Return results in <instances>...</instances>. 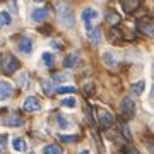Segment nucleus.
<instances>
[{"label": "nucleus", "instance_id": "6ab92c4d", "mask_svg": "<svg viewBox=\"0 0 154 154\" xmlns=\"http://www.w3.org/2000/svg\"><path fill=\"white\" fill-rule=\"evenodd\" d=\"M41 60H43V63L46 67H51L53 62H55V57H53V53H50V51H45L43 55H41Z\"/></svg>", "mask_w": 154, "mask_h": 154}, {"label": "nucleus", "instance_id": "bb28decb", "mask_svg": "<svg viewBox=\"0 0 154 154\" xmlns=\"http://www.w3.org/2000/svg\"><path fill=\"white\" fill-rule=\"evenodd\" d=\"M120 130L123 132V135H125L127 140H132V134H130V130H128V127H127V125H122Z\"/></svg>", "mask_w": 154, "mask_h": 154}, {"label": "nucleus", "instance_id": "9d476101", "mask_svg": "<svg viewBox=\"0 0 154 154\" xmlns=\"http://www.w3.org/2000/svg\"><path fill=\"white\" fill-rule=\"evenodd\" d=\"M86 28H88V38H89V41L91 43H94V45H98L99 41H101V31H99V28H91L89 24H86Z\"/></svg>", "mask_w": 154, "mask_h": 154}, {"label": "nucleus", "instance_id": "f257e3e1", "mask_svg": "<svg viewBox=\"0 0 154 154\" xmlns=\"http://www.w3.org/2000/svg\"><path fill=\"white\" fill-rule=\"evenodd\" d=\"M55 12H57V17H58V21L67 26V28H72L74 24H75V16H74V9L69 2L65 0H58L55 4Z\"/></svg>", "mask_w": 154, "mask_h": 154}, {"label": "nucleus", "instance_id": "412c9836", "mask_svg": "<svg viewBox=\"0 0 154 154\" xmlns=\"http://www.w3.org/2000/svg\"><path fill=\"white\" fill-rule=\"evenodd\" d=\"M60 103H62V106H67V108H74V106L77 105L75 98H72V96H69V98H65V99H62Z\"/></svg>", "mask_w": 154, "mask_h": 154}, {"label": "nucleus", "instance_id": "ddd939ff", "mask_svg": "<svg viewBox=\"0 0 154 154\" xmlns=\"http://www.w3.org/2000/svg\"><path fill=\"white\" fill-rule=\"evenodd\" d=\"M79 63V53H70V55L65 57V60H63V67L65 69H72V67H75Z\"/></svg>", "mask_w": 154, "mask_h": 154}, {"label": "nucleus", "instance_id": "c85d7f7f", "mask_svg": "<svg viewBox=\"0 0 154 154\" xmlns=\"http://www.w3.org/2000/svg\"><path fill=\"white\" fill-rule=\"evenodd\" d=\"M0 16H2L4 22H5V26H7V24H11V21H12V19H11V14H9V12H5V11H4V12H0Z\"/></svg>", "mask_w": 154, "mask_h": 154}, {"label": "nucleus", "instance_id": "4468645a", "mask_svg": "<svg viewBox=\"0 0 154 154\" xmlns=\"http://www.w3.org/2000/svg\"><path fill=\"white\" fill-rule=\"evenodd\" d=\"M12 147L16 149V151H19V152H26L28 151V144H26V140H22V139H14L12 140Z\"/></svg>", "mask_w": 154, "mask_h": 154}, {"label": "nucleus", "instance_id": "5701e85b", "mask_svg": "<svg viewBox=\"0 0 154 154\" xmlns=\"http://www.w3.org/2000/svg\"><path fill=\"white\" fill-rule=\"evenodd\" d=\"M75 91V88L74 86H60V88L57 89V93H60V94H65V93H74Z\"/></svg>", "mask_w": 154, "mask_h": 154}, {"label": "nucleus", "instance_id": "a878e982", "mask_svg": "<svg viewBox=\"0 0 154 154\" xmlns=\"http://www.w3.org/2000/svg\"><path fill=\"white\" fill-rule=\"evenodd\" d=\"M58 139H60V140H63V142H75L77 135H58Z\"/></svg>", "mask_w": 154, "mask_h": 154}, {"label": "nucleus", "instance_id": "20e7f679", "mask_svg": "<svg viewBox=\"0 0 154 154\" xmlns=\"http://www.w3.org/2000/svg\"><path fill=\"white\" fill-rule=\"evenodd\" d=\"M22 108L26 113H34V111H38L41 108V103H39L38 98H34V96H28V98L24 99V103H22Z\"/></svg>", "mask_w": 154, "mask_h": 154}, {"label": "nucleus", "instance_id": "4be33fe9", "mask_svg": "<svg viewBox=\"0 0 154 154\" xmlns=\"http://www.w3.org/2000/svg\"><path fill=\"white\" fill-rule=\"evenodd\" d=\"M140 29H142L147 36H154V24H142Z\"/></svg>", "mask_w": 154, "mask_h": 154}, {"label": "nucleus", "instance_id": "f8f14e48", "mask_svg": "<svg viewBox=\"0 0 154 154\" xmlns=\"http://www.w3.org/2000/svg\"><path fill=\"white\" fill-rule=\"evenodd\" d=\"M12 96V84L0 82V101H5Z\"/></svg>", "mask_w": 154, "mask_h": 154}, {"label": "nucleus", "instance_id": "0eeeda50", "mask_svg": "<svg viewBox=\"0 0 154 154\" xmlns=\"http://www.w3.org/2000/svg\"><path fill=\"white\" fill-rule=\"evenodd\" d=\"M4 123H5L7 127H21L22 123H24V120L19 116V113L12 111V113L7 116V118H4Z\"/></svg>", "mask_w": 154, "mask_h": 154}, {"label": "nucleus", "instance_id": "f03ea898", "mask_svg": "<svg viewBox=\"0 0 154 154\" xmlns=\"http://www.w3.org/2000/svg\"><path fill=\"white\" fill-rule=\"evenodd\" d=\"M120 111H122V116L125 118V120H128V118H132L134 113H135V101H134L132 98H123L120 103Z\"/></svg>", "mask_w": 154, "mask_h": 154}, {"label": "nucleus", "instance_id": "b1692460", "mask_svg": "<svg viewBox=\"0 0 154 154\" xmlns=\"http://www.w3.org/2000/svg\"><path fill=\"white\" fill-rule=\"evenodd\" d=\"M57 122H58V125L62 127V128H67V127H70V122L65 120L62 115H57Z\"/></svg>", "mask_w": 154, "mask_h": 154}, {"label": "nucleus", "instance_id": "f3484780", "mask_svg": "<svg viewBox=\"0 0 154 154\" xmlns=\"http://www.w3.org/2000/svg\"><path fill=\"white\" fill-rule=\"evenodd\" d=\"M106 22H110V24H113V26H115V24H118V22H120V16H118V14H116L115 11H108L106 12Z\"/></svg>", "mask_w": 154, "mask_h": 154}, {"label": "nucleus", "instance_id": "9b49d317", "mask_svg": "<svg viewBox=\"0 0 154 154\" xmlns=\"http://www.w3.org/2000/svg\"><path fill=\"white\" fill-rule=\"evenodd\" d=\"M140 5V0H122V7L127 14H132L134 11H137Z\"/></svg>", "mask_w": 154, "mask_h": 154}, {"label": "nucleus", "instance_id": "39448f33", "mask_svg": "<svg viewBox=\"0 0 154 154\" xmlns=\"http://www.w3.org/2000/svg\"><path fill=\"white\" fill-rule=\"evenodd\" d=\"M98 118H99L101 128H108V127H111V123H113V115H111L110 111H106V110H99Z\"/></svg>", "mask_w": 154, "mask_h": 154}, {"label": "nucleus", "instance_id": "dca6fc26", "mask_svg": "<svg viewBox=\"0 0 154 154\" xmlns=\"http://www.w3.org/2000/svg\"><path fill=\"white\" fill-rule=\"evenodd\" d=\"M144 88H146V82H144V81H137L135 84H132L130 91H132V94L139 96V94H142V93H144Z\"/></svg>", "mask_w": 154, "mask_h": 154}, {"label": "nucleus", "instance_id": "72a5a7b5", "mask_svg": "<svg viewBox=\"0 0 154 154\" xmlns=\"http://www.w3.org/2000/svg\"><path fill=\"white\" fill-rule=\"evenodd\" d=\"M79 154H89V151H81Z\"/></svg>", "mask_w": 154, "mask_h": 154}, {"label": "nucleus", "instance_id": "7ed1b4c3", "mask_svg": "<svg viewBox=\"0 0 154 154\" xmlns=\"http://www.w3.org/2000/svg\"><path fill=\"white\" fill-rule=\"evenodd\" d=\"M19 67H21V63H19V60H17L14 55H7L5 58H4V62H2V70H4L5 75L14 74Z\"/></svg>", "mask_w": 154, "mask_h": 154}, {"label": "nucleus", "instance_id": "c756f323", "mask_svg": "<svg viewBox=\"0 0 154 154\" xmlns=\"http://www.w3.org/2000/svg\"><path fill=\"white\" fill-rule=\"evenodd\" d=\"M19 82L22 84V88H28V84H29V79H28V75H21V79H19Z\"/></svg>", "mask_w": 154, "mask_h": 154}, {"label": "nucleus", "instance_id": "473e14b6", "mask_svg": "<svg viewBox=\"0 0 154 154\" xmlns=\"http://www.w3.org/2000/svg\"><path fill=\"white\" fill-rule=\"evenodd\" d=\"M151 98H154V86H152V91H151Z\"/></svg>", "mask_w": 154, "mask_h": 154}, {"label": "nucleus", "instance_id": "2eb2a0df", "mask_svg": "<svg viewBox=\"0 0 154 154\" xmlns=\"http://www.w3.org/2000/svg\"><path fill=\"white\" fill-rule=\"evenodd\" d=\"M43 154H62V147L58 144H48L43 147Z\"/></svg>", "mask_w": 154, "mask_h": 154}, {"label": "nucleus", "instance_id": "6e6552de", "mask_svg": "<svg viewBox=\"0 0 154 154\" xmlns=\"http://www.w3.org/2000/svg\"><path fill=\"white\" fill-rule=\"evenodd\" d=\"M98 11L96 9H93V7H86L82 11V14H81V17H82V21L86 22V24H89L91 21H96L98 19Z\"/></svg>", "mask_w": 154, "mask_h": 154}, {"label": "nucleus", "instance_id": "423d86ee", "mask_svg": "<svg viewBox=\"0 0 154 154\" xmlns=\"http://www.w3.org/2000/svg\"><path fill=\"white\" fill-rule=\"evenodd\" d=\"M17 48L21 50L22 53L29 55V53L33 51V39L29 38V36H22V38L19 39V43H17Z\"/></svg>", "mask_w": 154, "mask_h": 154}, {"label": "nucleus", "instance_id": "f704fd0d", "mask_svg": "<svg viewBox=\"0 0 154 154\" xmlns=\"http://www.w3.org/2000/svg\"><path fill=\"white\" fill-rule=\"evenodd\" d=\"M0 154H2V151H0Z\"/></svg>", "mask_w": 154, "mask_h": 154}, {"label": "nucleus", "instance_id": "aec40b11", "mask_svg": "<svg viewBox=\"0 0 154 154\" xmlns=\"http://www.w3.org/2000/svg\"><path fill=\"white\" fill-rule=\"evenodd\" d=\"M103 60H105L106 65H110V67H115L116 65V60L113 58V55H111L110 51H105V53H103Z\"/></svg>", "mask_w": 154, "mask_h": 154}, {"label": "nucleus", "instance_id": "c9c22d12", "mask_svg": "<svg viewBox=\"0 0 154 154\" xmlns=\"http://www.w3.org/2000/svg\"><path fill=\"white\" fill-rule=\"evenodd\" d=\"M36 2H39V0H36Z\"/></svg>", "mask_w": 154, "mask_h": 154}, {"label": "nucleus", "instance_id": "1a4fd4ad", "mask_svg": "<svg viewBox=\"0 0 154 154\" xmlns=\"http://www.w3.org/2000/svg\"><path fill=\"white\" fill-rule=\"evenodd\" d=\"M34 22H43L46 17H48V9L46 7H38V9H34L33 14H31Z\"/></svg>", "mask_w": 154, "mask_h": 154}, {"label": "nucleus", "instance_id": "2f4dec72", "mask_svg": "<svg viewBox=\"0 0 154 154\" xmlns=\"http://www.w3.org/2000/svg\"><path fill=\"white\" fill-rule=\"evenodd\" d=\"M2 26H5V22H4V19H2V16H0V28Z\"/></svg>", "mask_w": 154, "mask_h": 154}, {"label": "nucleus", "instance_id": "a211bd4d", "mask_svg": "<svg viewBox=\"0 0 154 154\" xmlns=\"http://www.w3.org/2000/svg\"><path fill=\"white\" fill-rule=\"evenodd\" d=\"M51 84H53V81H48V79H43V81H41V89H43L45 94H48V96L53 94V91H55Z\"/></svg>", "mask_w": 154, "mask_h": 154}, {"label": "nucleus", "instance_id": "7c9ffc66", "mask_svg": "<svg viewBox=\"0 0 154 154\" xmlns=\"http://www.w3.org/2000/svg\"><path fill=\"white\" fill-rule=\"evenodd\" d=\"M7 144V135L5 134H0V146H5Z\"/></svg>", "mask_w": 154, "mask_h": 154}, {"label": "nucleus", "instance_id": "393cba45", "mask_svg": "<svg viewBox=\"0 0 154 154\" xmlns=\"http://www.w3.org/2000/svg\"><path fill=\"white\" fill-rule=\"evenodd\" d=\"M67 79H69V75H67V74H55L51 81H53V82H65Z\"/></svg>", "mask_w": 154, "mask_h": 154}, {"label": "nucleus", "instance_id": "cd10ccee", "mask_svg": "<svg viewBox=\"0 0 154 154\" xmlns=\"http://www.w3.org/2000/svg\"><path fill=\"white\" fill-rule=\"evenodd\" d=\"M123 154H139V151L135 147H132V146H125L123 147Z\"/></svg>", "mask_w": 154, "mask_h": 154}]
</instances>
